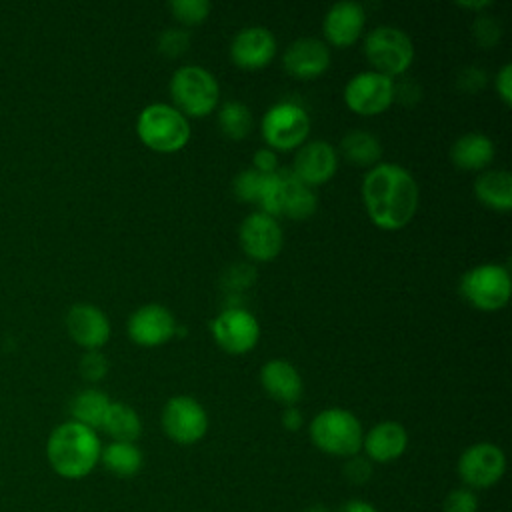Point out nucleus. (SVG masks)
Masks as SVG:
<instances>
[{
  "label": "nucleus",
  "mask_w": 512,
  "mask_h": 512,
  "mask_svg": "<svg viewBox=\"0 0 512 512\" xmlns=\"http://www.w3.org/2000/svg\"><path fill=\"white\" fill-rule=\"evenodd\" d=\"M416 178L400 164L378 162L362 180V200L370 220L384 230L404 228L418 208Z\"/></svg>",
  "instance_id": "nucleus-1"
},
{
  "label": "nucleus",
  "mask_w": 512,
  "mask_h": 512,
  "mask_svg": "<svg viewBox=\"0 0 512 512\" xmlns=\"http://www.w3.org/2000/svg\"><path fill=\"white\" fill-rule=\"evenodd\" d=\"M102 444L96 430L68 420L58 424L46 442L50 468L66 480L86 478L100 462Z\"/></svg>",
  "instance_id": "nucleus-2"
},
{
  "label": "nucleus",
  "mask_w": 512,
  "mask_h": 512,
  "mask_svg": "<svg viewBox=\"0 0 512 512\" xmlns=\"http://www.w3.org/2000/svg\"><path fill=\"white\" fill-rule=\"evenodd\" d=\"M258 206L270 216H286L292 220L310 218L318 208V198L310 186L302 184L290 170L264 174Z\"/></svg>",
  "instance_id": "nucleus-3"
},
{
  "label": "nucleus",
  "mask_w": 512,
  "mask_h": 512,
  "mask_svg": "<svg viewBox=\"0 0 512 512\" xmlns=\"http://www.w3.org/2000/svg\"><path fill=\"white\" fill-rule=\"evenodd\" d=\"M308 434L312 444L330 456L350 458L362 450V424L346 408H326L318 412L308 426Z\"/></svg>",
  "instance_id": "nucleus-4"
},
{
  "label": "nucleus",
  "mask_w": 512,
  "mask_h": 512,
  "mask_svg": "<svg viewBox=\"0 0 512 512\" xmlns=\"http://www.w3.org/2000/svg\"><path fill=\"white\" fill-rule=\"evenodd\" d=\"M138 138L156 152H176L190 140V122L174 106L154 102L136 118Z\"/></svg>",
  "instance_id": "nucleus-5"
},
{
  "label": "nucleus",
  "mask_w": 512,
  "mask_h": 512,
  "mask_svg": "<svg viewBox=\"0 0 512 512\" xmlns=\"http://www.w3.org/2000/svg\"><path fill=\"white\" fill-rule=\"evenodd\" d=\"M170 96L174 108L186 118H200L218 106L220 86L210 70L198 64L180 66L170 78Z\"/></svg>",
  "instance_id": "nucleus-6"
},
{
  "label": "nucleus",
  "mask_w": 512,
  "mask_h": 512,
  "mask_svg": "<svg viewBox=\"0 0 512 512\" xmlns=\"http://www.w3.org/2000/svg\"><path fill=\"white\" fill-rule=\"evenodd\" d=\"M364 54L376 72L392 78L410 68L414 44L410 36L396 26H376L364 38Z\"/></svg>",
  "instance_id": "nucleus-7"
},
{
  "label": "nucleus",
  "mask_w": 512,
  "mask_h": 512,
  "mask_svg": "<svg viewBox=\"0 0 512 512\" xmlns=\"http://www.w3.org/2000/svg\"><path fill=\"white\" fill-rule=\"evenodd\" d=\"M260 130L268 148L292 150L304 144L310 132V118H308V112L296 102L282 100L272 104L264 112Z\"/></svg>",
  "instance_id": "nucleus-8"
},
{
  "label": "nucleus",
  "mask_w": 512,
  "mask_h": 512,
  "mask_svg": "<svg viewBox=\"0 0 512 512\" xmlns=\"http://www.w3.org/2000/svg\"><path fill=\"white\" fill-rule=\"evenodd\" d=\"M460 292L478 310H498L506 306L512 292L510 272L500 264H478L464 272Z\"/></svg>",
  "instance_id": "nucleus-9"
},
{
  "label": "nucleus",
  "mask_w": 512,
  "mask_h": 512,
  "mask_svg": "<svg viewBox=\"0 0 512 512\" xmlns=\"http://www.w3.org/2000/svg\"><path fill=\"white\" fill-rule=\"evenodd\" d=\"M166 436L182 446L196 444L208 432V414L192 396H172L160 414Z\"/></svg>",
  "instance_id": "nucleus-10"
},
{
  "label": "nucleus",
  "mask_w": 512,
  "mask_h": 512,
  "mask_svg": "<svg viewBox=\"0 0 512 512\" xmlns=\"http://www.w3.org/2000/svg\"><path fill=\"white\" fill-rule=\"evenodd\" d=\"M458 476L470 490H486L500 482L506 472V456L492 442H476L458 458Z\"/></svg>",
  "instance_id": "nucleus-11"
},
{
  "label": "nucleus",
  "mask_w": 512,
  "mask_h": 512,
  "mask_svg": "<svg viewBox=\"0 0 512 512\" xmlns=\"http://www.w3.org/2000/svg\"><path fill=\"white\" fill-rule=\"evenodd\" d=\"M344 102L356 114H380L394 102V80L376 70L358 72L344 86Z\"/></svg>",
  "instance_id": "nucleus-12"
},
{
  "label": "nucleus",
  "mask_w": 512,
  "mask_h": 512,
  "mask_svg": "<svg viewBox=\"0 0 512 512\" xmlns=\"http://www.w3.org/2000/svg\"><path fill=\"white\" fill-rule=\"evenodd\" d=\"M218 346L230 354H244L252 350L260 338V324L256 316L242 306H228L214 316L210 324Z\"/></svg>",
  "instance_id": "nucleus-13"
},
{
  "label": "nucleus",
  "mask_w": 512,
  "mask_h": 512,
  "mask_svg": "<svg viewBox=\"0 0 512 512\" xmlns=\"http://www.w3.org/2000/svg\"><path fill=\"white\" fill-rule=\"evenodd\" d=\"M242 250L258 262H268L282 250V228L278 220L262 210L248 214L238 230Z\"/></svg>",
  "instance_id": "nucleus-14"
},
{
  "label": "nucleus",
  "mask_w": 512,
  "mask_h": 512,
  "mask_svg": "<svg viewBox=\"0 0 512 512\" xmlns=\"http://www.w3.org/2000/svg\"><path fill=\"white\" fill-rule=\"evenodd\" d=\"M174 314L162 304H144L136 308L128 322L126 330L132 342L140 346H160L174 336L176 330Z\"/></svg>",
  "instance_id": "nucleus-15"
},
{
  "label": "nucleus",
  "mask_w": 512,
  "mask_h": 512,
  "mask_svg": "<svg viewBox=\"0 0 512 512\" xmlns=\"http://www.w3.org/2000/svg\"><path fill=\"white\" fill-rule=\"evenodd\" d=\"M338 168L336 148L326 140H310L298 146L294 156L292 174L306 186H318L328 182Z\"/></svg>",
  "instance_id": "nucleus-16"
},
{
  "label": "nucleus",
  "mask_w": 512,
  "mask_h": 512,
  "mask_svg": "<svg viewBox=\"0 0 512 512\" xmlns=\"http://www.w3.org/2000/svg\"><path fill=\"white\" fill-rule=\"evenodd\" d=\"M276 54V38L264 26H246L230 42V58L236 66L256 70L266 66Z\"/></svg>",
  "instance_id": "nucleus-17"
},
{
  "label": "nucleus",
  "mask_w": 512,
  "mask_h": 512,
  "mask_svg": "<svg viewBox=\"0 0 512 512\" xmlns=\"http://www.w3.org/2000/svg\"><path fill=\"white\" fill-rule=\"evenodd\" d=\"M66 330L70 338L86 350H98L110 338L108 316L94 304H74L66 314Z\"/></svg>",
  "instance_id": "nucleus-18"
},
{
  "label": "nucleus",
  "mask_w": 512,
  "mask_h": 512,
  "mask_svg": "<svg viewBox=\"0 0 512 512\" xmlns=\"http://www.w3.org/2000/svg\"><path fill=\"white\" fill-rule=\"evenodd\" d=\"M282 64L294 78L310 80L326 72L330 66V50L320 38L304 36L286 48Z\"/></svg>",
  "instance_id": "nucleus-19"
},
{
  "label": "nucleus",
  "mask_w": 512,
  "mask_h": 512,
  "mask_svg": "<svg viewBox=\"0 0 512 512\" xmlns=\"http://www.w3.org/2000/svg\"><path fill=\"white\" fill-rule=\"evenodd\" d=\"M364 22H366L364 6L360 2L344 0L328 8L322 20V30L330 44L350 46L362 34Z\"/></svg>",
  "instance_id": "nucleus-20"
},
{
  "label": "nucleus",
  "mask_w": 512,
  "mask_h": 512,
  "mask_svg": "<svg viewBox=\"0 0 512 512\" xmlns=\"http://www.w3.org/2000/svg\"><path fill=\"white\" fill-rule=\"evenodd\" d=\"M260 384L266 394L284 406H294L304 390L302 376L288 360L274 358L262 364Z\"/></svg>",
  "instance_id": "nucleus-21"
},
{
  "label": "nucleus",
  "mask_w": 512,
  "mask_h": 512,
  "mask_svg": "<svg viewBox=\"0 0 512 512\" xmlns=\"http://www.w3.org/2000/svg\"><path fill=\"white\" fill-rule=\"evenodd\" d=\"M406 446V428L394 420L374 424L362 438V450L370 462H392L404 454Z\"/></svg>",
  "instance_id": "nucleus-22"
},
{
  "label": "nucleus",
  "mask_w": 512,
  "mask_h": 512,
  "mask_svg": "<svg viewBox=\"0 0 512 512\" xmlns=\"http://www.w3.org/2000/svg\"><path fill=\"white\" fill-rule=\"evenodd\" d=\"M494 142L482 132H466L450 146L452 162L462 170H482L494 158Z\"/></svg>",
  "instance_id": "nucleus-23"
},
{
  "label": "nucleus",
  "mask_w": 512,
  "mask_h": 512,
  "mask_svg": "<svg viewBox=\"0 0 512 512\" xmlns=\"http://www.w3.org/2000/svg\"><path fill=\"white\" fill-rule=\"evenodd\" d=\"M476 198L488 208L508 212L512 208V176L508 170H486L474 180Z\"/></svg>",
  "instance_id": "nucleus-24"
},
{
  "label": "nucleus",
  "mask_w": 512,
  "mask_h": 512,
  "mask_svg": "<svg viewBox=\"0 0 512 512\" xmlns=\"http://www.w3.org/2000/svg\"><path fill=\"white\" fill-rule=\"evenodd\" d=\"M340 152L350 164L376 166L382 158V144L376 134L356 128L342 136Z\"/></svg>",
  "instance_id": "nucleus-25"
},
{
  "label": "nucleus",
  "mask_w": 512,
  "mask_h": 512,
  "mask_svg": "<svg viewBox=\"0 0 512 512\" xmlns=\"http://www.w3.org/2000/svg\"><path fill=\"white\" fill-rule=\"evenodd\" d=\"M102 466L120 478H132L140 472L144 456L134 442H110L100 452Z\"/></svg>",
  "instance_id": "nucleus-26"
},
{
  "label": "nucleus",
  "mask_w": 512,
  "mask_h": 512,
  "mask_svg": "<svg viewBox=\"0 0 512 512\" xmlns=\"http://www.w3.org/2000/svg\"><path fill=\"white\" fill-rule=\"evenodd\" d=\"M100 428L114 438V442H134L142 434L138 412L124 402H110Z\"/></svg>",
  "instance_id": "nucleus-27"
},
{
  "label": "nucleus",
  "mask_w": 512,
  "mask_h": 512,
  "mask_svg": "<svg viewBox=\"0 0 512 512\" xmlns=\"http://www.w3.org/2000/svg\"><path fill=\"white\" fill-rule=\"evenodd\" d=\"M110 398L96 388H86L78 392L70 402V414L74 422H80L92 430L102 426V420L108 412Z\"/></svg>",
  "instance_id": "nucleus-28"
},
{
  "label": "nucleus",
  "mask_w": 512,
  "mask_h": 512,
  "mask_svg": "<svg viewBox=\"0 0 512 512\" xmlns=\"http://www.w3.org/2000/svg\"><path fill=\"white\" fill-rule=\"evenodd\" d=\"M252 124H254L252 112L244 102L228 100L218 110V126L222 134H226L232 140L246 138L252 130Z\"/></svg>",
  "instance_id": "nucleus-29"
},
{
  "label": "nucleus",
  "mask_w": 512,
  "mask_h": 512,
  "mask_svg": "<svg viewBox=\"0 0 512 512\" xmlns=\"http://www.w3.org/2000/svg\"><path fill=\"white\" fill-rule=\"evenodd\" d=\"M168 8L176 20L186 26H194L208 18L212 4L208 0H170Z\"/></svg>",
  "instance_id": "nucleus-30"
},
{
  "label": "nucleus",
  "mask_w": 512,
  "mask_h": 512,
  "mask_svg": "<svg viewBox=\"0 0 512 512\" xmlns=\"http://www.w3.org/2000/svg\"><path fill=\"white\" fill-rule=\"evenodd\" d=\"M262 182H264V174H260L254 168H246L242 172H238L232 180V192L238 200L244 202H256L260 198V190H262Z\"/></svg>",
  "instance_id": "nucleus-31"
},
{
  "label": "nucleus",
  "mask_w": 512,
  "mask_h": 512,
  "mask_svg": "<svg viewBox=\"0 0 512 512\" xmlns=\"http://www.w3.org/2000/svg\"><path fill=\"white\" fill-rule=\"evenodd\" d=\"M472 36L482 48H492L502 38V26L496 16L480 12L472 22Z\"/></svg>",
  "instance_id": "nucleus-32"
},
{
  "label": "nucleus",
  "mask_w": 512,
  "mask_h": 512,
  "mask_svg": "<svg viewBox=\"0 0 512 512\" xmlns=\"http://www.w3.org/2000/svg\"><path fill=\"white\" fill-rule=\"evenodd\" d=\"M190 40L192 36L186 28H166L158 36V52H162L168 58H176L188 50Z\"/></svg>",
  "instance_id": "nucleus-33"
},
{
  "label": "nucleus",
  "mask_w": 512,
  "mask_h": 512,
  "mask_svg": "<svg viewBox=\"0 0 512 512\" xmlns=\"http://www.w3.org/2000/svg\"><path fill=\"white\" fill-rule=\"evenodd\" d=\"M444 512H478V496L470 488H454L442 502Z\"/></svg>",
  "instance_id": "nucleus-34"
},
{
  "label": "nucleus",
  "mask_w": 512,
  "mask_h": 512,
  "mask_svg": "<svg viewBox=\"0 0 512 512\" xmlns=\"http://www.w3.org/2000/svg\"><path fill=\"white\" fill-rule=\"evenodd\" d=\"M78 368H80V374H82L88 382H98V380H102V378L106 376V372H108V360H106V356H104L102 352H98V350H88V352L82 354Z\"/></svg>",
  "instance_id": "nucleus-35"
},
{
  "label": "nucleus",
  "mask_w": 512,
  "mask_h": 512,
  "mask_svg": "<svg viewBox=\"0 0 512 512\" xmlns=\"http://www.w3.org/2000/svg\"><path fill=\"white\" fill-rule=\"evenodd\" d=\"M344 476L352 484H364L372 476V462L366 456H350L344 464Z\"/></svg>",
  "instance_id": "nucleus-36"
},
{
  "label": "nucleus",
  "mask_w": 512,
  "mask_h": 512,
  "mask_svg": "<svg viewBox=\"0 0 512 512\" xmlns=\"http://www.w3.org/2000/svg\"><path fill=\"white\" fill-rule=\"evenodd\" d=\"M486 72L482 70V68H478V66H466L462 72H460V76H458V88L460 90H464V92H468V94H474V92H478L480 88H484V84H486Z\"/></svg>",
  "instance_id": "nucleus-37"
},
{
  "label": "nucleus",
  "mask_w": 512,
  "mask_h": 512,
  "mask_svg": "<svg viewBox=\"0 0 512 512\" xmlns=\"http://www.w3.org/2000/svg\"><path fill=\"white\" fill-rule=\"evenodd\" d=\"M422 90L414 78H402L400 82H394V100L412 106L420 100Z\"/></svg>",
  "instance_id": "nucleus-38"
},
{
  "label": "nucleus",
  "mask_w": 512,
  "mask_h": 512,
  "mask_svg": "<svg viewBox=\"0 0 512 512\" xmlns=\"http://www.w3.org/2000/svg\"><path fill=\"white\" fill-rule=\"evenodd\" d=\"M252 160H254V166H252V168L258 170L260 174H272V172L278 170V156H276V152H274L272 148H268V146L258 148V150L254 152Z\"/></svg>",
  "instance_id": "nucleus-39"
},
{
  "label": "nucleus",
  "mask_w": 512,
  "mask_h": 512,
  "mask_svg": "<svg viewBox=\"0 0 512 512\" xmlns=\"http://www.w3.org/2000/svg\"><path fill=\"white\" fill-rule=\"evenodd\" d=\"M496 92L504 100V104H512V66L504 64L496 74Z\"/></svg>",
  "instance_id": "nucleus-40"
},
{
  "label": "nucleus",
  "mask_w": 512,
  "mask_h": 512,
  "mask_svg": "<svg viewBox=\"0 0 512 512\" xmlns=\"http://www.w3.org/2000/svg\"><path fill=\"white\" fill-rule=\"evenodd\" d=\"M280 422L282 426L288 430V432H298L302 428V412L296 408V406H286L282 410V416H280Z\"/></svg>",
  "instance_id": "nucleus-41"
},
{
  "label": "nucleus",
  "mask_w": 512,
  "mask_h": 512,
  "mask_svg": "<svg viewBox=\"0 0 512 512\" xmlns=\"http://www.w3.org/2000/svg\"><path fill=\"white\" fill-rule=\"evenodd\" d=\"M338 512H378L370 502L366 500H360V498H352V500H346Z\"/></svg>",
  "instance_id": "nucleus-42"
},
{
  "label": "nucleus",
  "mask_w": 512,
  "mask_h": 512,
  "mask_svg": "<svg viewBox=\"0 0 512 512\" xmlns=\"http://www.w3.org/2000/svg\"><path fill=\"white\" fill-rule=\"evenodd\" d=\"M460 6H464V8H474V10H482V8H486V6H490L492 2L490 0H474V2H458Z\"/></svg>",
  "instance_id": "nucleus-43"
},
{
  "label": "nucleus",
  "mask_w": 512,
  "mask_h": 512,
  "mask_svg": "<svg viewBox=\"0 0 512 512\" xmlns=\"http://www.w3.org/2000/svg\"><path fill=\"white\" fill-rule=\"evenodd\" d=\"M304 512H330L324 504H312V506H308Z\"/></svg>",
  "instance_id": "nucleus-44"
}]
</instances>
